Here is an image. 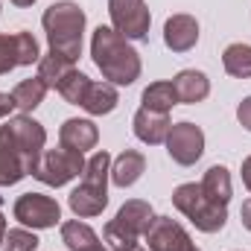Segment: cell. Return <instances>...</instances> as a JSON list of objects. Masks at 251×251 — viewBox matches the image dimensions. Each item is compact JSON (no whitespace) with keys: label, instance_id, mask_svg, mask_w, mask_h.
Returning <instances> with one entry per match:
<instances>
[{"label":"cell","instance_id":"e0dca14e","mask_svg":"<svg viewBox=\"0 0 251 251\" xmlns=\"http://www.w3.org/2000/svg\"><path fill=\"white\" fill-rule=\"evenodd\" d=\"M143 173H146V158L140 152H134V149L120 152L114 158V164H111V181L117 187H131Z\"/></svg>","mask_w":251,"mask_h":251},{"label":"cell","instance_id":"8992f818","mask_svg":"<svg viewBox=\"0 0 251 251\" xmlns=\"http://www.w3.org/2000/svg\"><path fill=\"white\" fill-rule=\"evenodd\" d=\"M85 173V158L79 152H70V149H50V152H41L32 176L47 184V187H64L67 181H73L76 176Z\"/></svg>","mask_w":251,"mask_h":251},{"label":"cell","instance_id":"30bf717a","mask_svg":"<svg viewBox=\"0 0 251 251\" xmlns=\"http://www.w3.org/2000/svg\"><path fill=\"white\" fill-rule=\"evenodd\" d=\"M164 143H167V152H170V158L176 164L190 167L204 152V131L193 123H176L170 126V134H167Z\"/></svg>","mask_w":251,"mask_h":251},{"label":"cell","instance_id":"7c38bea8","mask_svg":"<svg viewBox=\"0 0 251 251\" xmlns=\"http://www.w3.org/2000/svg\"><path fill=\"white\" fill-rule=\"evenodd\" d=\"M38 59H41V53H38V41L32 38V32L0 35V73H9L15 67L32 64Z\"/></svg>","mask_w":251,"mask_h":251},{"label":"cell","instance_id":"484cf974","mask_svg":"<svg viewBox=\"0 0 251 251\" xmlns=\"http://www.w3.org/2000/svg\"><path fill=\"white\" fill-rule=\"evenodd\" d=\"M3 251H35L38 249V237L32 231H24V228H12L6 231V240H3Z\"/></svg>","mask_w":251,"mask_h":251},{"label":"cell","instance_id":"ffe728a7","mask_svg":"<svg viewBox=\"0 0 251 251\" xmlns=\"http://www.w3.org/2000/svg\"><path fill=\"white\" fill-rule=\"evenodd\" d=\"M73 70H76L73 62H70V59H64L62 53H53V50H50L47 56H41V59H38V76H41V79H44V85H47V88H53V91L62 85V79H67Z\"/></svg>","mask_w":251,"mask_h":251},{"label":"cell","instance_id":"ac0fdd59","mask_svg":"<svg viewBox=\"0 0 251 251\" xmlns=\"http://www.w3.org/2000/svg\"><path fill=\"white\" fill-rule=\"evenodd\" d=\"M173 88L178 94V102H201L210 94V82L201 70H181L173 79Z\"/></svg>","mask_w":251,"mask_h":251},{"label":"cell","instance_id":"1f68e13d","mask_svg":"<svg viewBox=\"0 0 251 251\" xmlns=\"http://www.w3.org/2000/svg\"><path fill=\"white\" fill-rule=\"evenodd\" d=\"M12 3H15V6H32L35 0H12Z\"/></svg>","mask_w":251,"mask_h":251},{"label":"cell","instance_id":"44dd1931","mask_svg":"<svg viewBox=\"0 0 251 251\" xmlns=\"http://www.w3.org/2000/svg\"><path fill=\"white\" fill-rule=\"evenodd\" d=\"M201 190L213 204L228 207V201H231V176H228V170L225 167H210L204 173V178H201Z\"/></svg>","mask_w":251,"mask_h":251},{"label":"cell","instance_id":"83f0119b","mask_svg":"<svg viewBox=\"0 0 251 251\" xmlns=\"http://www.w3.org/2000/svg\"><path fill=\"white\" fill-rule=\"evenodd\" d=\"M15 108V100H12V94H0V120L3 117H9V111Z\"/></svg>","mask_w":251,"mask_h":251},{"label":"cell","instance_id":"f546056e","mask_svg":"<svg viewBox=\"0 0 251 251\" xmlns=\"http://www.w3.org/2000/svg\"><path fill=\"white\" fill-rule=\"evenodd\" d=\"M243 181H246V187L251 190V155L243 161Z\"/></svg>","mask_w":251,"mask_h":251},{"label":"cell","instance_id":"7402d4cb","mask_svg":"<svg viewBox=\"0 0 251 251\" xmlns=\"http://www.w3.org/2000/svg\"><path fill=\"white\" fill-rule=\"evenodd\" d=\"M173 105H178V94H176L173 82H152V85L143 91V108L170 114Z\"/></svg>","mask_w":251,"mask_h":251},{"label":"cell","instance_id":"f1b7e54d","mask_svg":"<svg viewBox=\"0 0 251 251\" xmlns=\"http://www.w3.org/2000/svg\"><path fill=\"white\" fill-rule=\"evenodd\" d=\"M240 216H243V225H246V228L251 231V199L246 201V204H243V210H240Z\"/></svg>","mask_w":251,"mask_h":251},{"label":"cell","instance_id":"6da1fadb","mask_svg":"<svg viewBox=\"0 0 251 251\" xmlns=\"http://www.w3.org/2000/svg\"><path fill=\"white\" fill-rule=\"evenodd\" d=\"M91 56L100 67L102 79L111 85H131L140 76V56L117 29L97 26L91 38Z\"/></svg>","mask_w":251,"mask_h":251},{"label":"cell","instance_id":"2e32d148","mask_svg":"<svg viewBox=\"0 0 251 251\" xmlns=\"http://www.w3.org/2000/svg\"><path fill=\"white\" fill-rule=\"evenodd\" d=\"M117 102H120L117 100V88L111 82H91L88 91H85V97H82V108L88 114H94V117L111 114L117 108Z\"/></svg>","mask_w":251,"mask_h":251},{"label":"cell","instance_id":"5b68a950","mask_svg":"<svg viewBox=\"0 0 251 251\" xmlns=\"http://www.w3.org/2000/svg\"><path fill=\"white\" fill-rule=\"evenodd\" d=\"M173 204L187 216L199 231H204V234L222 231V225H225V219H228V207L213 204V201L204 196L201 184H181V187H176Z\"/></svg>","mask_w":251,"mask_h":251},{"label":"cell","instance_id":"3957f363","mask_svg":"<svg viewBox=\"0 0 251 251\" xmlns=\"http://www.w3.org/2000/svg\"><path fill=\"white\" fill-rule=\"evenodd\" d=\"M111 155L94 152L85 161V173H82V184L67 196V204L76 216L88 219V216H100L108 204V176H111Z\"/></svg>","mask_w":251,"mask_h":251},{"label":"cell","instance_id":"603a6c76","mask_svg":"<svg viewBox=\"0 0 251 251\" xmlns=\"http://www.w3.org/2000/svg\"><path fill=\"white\" fill-rule=\"evenodd\" d=\"M222 64L231 76L249 79L251 76V44H231L222 53Z\"/></svg>","mask_w":251,"mask_h":251},{"label":"cell","instance_id":"e575fe53","mask_svg":"<svg viewBox=\"0 0 251 251\" xmlns=\"http://www.w3.org/2000/svg\"><path fill=\"white\" fill-rule=\"evenodd\" d=\"M196 251H199V249H196Z\"/></svg>","mask_w":251,"mask_h":251},{"label":"cell","instance_id":"d6986e66","mask_svg":"<svg viewBox=\"0 0 251 251\" xmlns=\"http://www.w3.org/2000/svg\"><path fill=\"white\" fill-rule=\"evenodd\" d=\"M44 94H47V85H44L41 76H35V79L18 82L15 91H12V100H15V108H18V111L29 114L32 108H38V105L44 102Z\"/></svg>","mask_w":251,"mask_h":251},{"label":"cell","instance_id":"836d02e7","mask_svg":"<svg viewBox=\"0 0 251 251\" xmlns=\"http://www.w3.org/2000/svg\"><path fill=\"white\" fill-rule=\"evenodd\" d=\"M131 251H149V249L146 246H137V249H131Z\"/></svg>","mask_w":251,"mask_h":251},{"label":"cell","instance_id":"5bb4252c","mask_svg":"<svg viewBox=\"0 0 251 251\" xmlns=\"http://www.w3.org/2000/svg\"><path fill=\"white\" fill-rule=\"evenodd\" d=\"M59 140H62L64 149L85 155L88 149L97 146L100 131H97V126L91 123V120H76V117H73V120H64V126L59 128Z\"/></svg>","mask_w":251,"mask_h":251},{"label":"cell","instance_id":"ba28073f","mask_svg":"<svg viewBox=\"0 0 251 251\" xmlns=\"http://www.w3.org/2000/svg\"><path fill=\"white\" fill-rule=\"evenodd\" d=\"M15 219L21 225H29V228H53L59 219H62V207L56 199L44 196V193H24L15 207H12Z\"/></svg>","mask_w":251,"mask_h":251},{"label":"cell","instance_id":"9c48e42d","mask_svg":"<svg viewBox=\"0 0 251 251\" xmlns=\"http://www.w3.org/2000/svg\"><path fill=\"white\" fill-rule=\"evenodd\" d=\"M111 24L123 38H146L149 32V9L143 0H108Z\"/></svg>","mask_w":251,"mask_h":251},{"label":"cell","instance_id":"277c9868","mask_svg":"<svg viewBox=\"0 0 251 251\" xmlns=\"http://www.w3.org/2000/svg\"><path fill=\"white\" fill-rule=\"evenodd\" d=\"M152 207L146 204V201H140V199H131V201H126L123 207L117 210V216L105 225V243L111 246L114 251H131L137 249L140 243V237L149 231V225H152Z\"/></svg>","mask_w":251,"mask_h":251},{"label":"cell","instance_id":"52a82bcc","mask_svg":"<svg viewBox=\"0 0 251 251\" xmlns=\"http://www.w3.org/2000/svg\"><path fill=\"white\" fill-rule=\"evenodd\" d=\"M38 158L29 155L18 137L12 134L9 126H0V187H9V184H18L24 176H29L35 170Z\"/></svg>","mask_w":251,"mask_h":251},{"label":"cell","instance_id":"4316f807","mask_svg":"<svg viewBox=\"0 0 251 251\" xmlns=\"http://www.w3.org/2000/svg\"><path fill=\"white\" fill-rule=\"evenodd\" d=\"M237 120L251 131V97H246V100L240 102V108H237Z\"/></svg>","mask_w":251,"mask_h":251},{"label":"cell","instance_id":"8fae6325","mask_svg":"<svg viewBox=\"0 0 251 251\" xmlns=\"http://www.w3.org/2000/svg\"><path fill=\"white\" fill-rule=\"evenodd\" d=\"M143 237L149 243L146 246L149 251H196L190 243V234L170 216H155Z\"/></svg>","mask_w":251,"mask_h":251},{"label":"cell","instance_id":"d6a6232c","mask_svg":"<svg viewBox=\"0 0 251 251\" xmlns=\"http://www.w3.org/2000/svg\"><path fill=\"white\" fill-rule=\"evenodd\" d=\"M85 251H105V249H102V246L97 243V246H91V249H85Z\"/></svg>","mask_w":251,"mask_h":251},{"label":"cell","instance_id":"4fadbf2b","mask_svg":"<svg viewBox=\"0 0 251 251\" xmlns=\"http://www.w3.org/2000/svg\"><path fill=\"white\" fill-rule=\"evenodd\" d=\"M199 41V24L193 15H173L164 24V44L173 53H187Z\"/></svg>","mask_w":251,"mask_h":251},{"label":"cell","instance_id":"d4e9b609","mask_svg":"<svg viewBox=\"0 0 251 251\" xmlns=\"http://www.w3.org/2000/svg\"><path fill=\"white\" fill-rule=\"evenodd\" d=\"M88 85H91V79L85 76V73H79V70H73L67 79H62V85L56 88L59 94H62L64 100L70 102V105H82V97H85V91H88Z\"/></svg>","mask_w":251,"mask_h":251},{"label":"cell","instance_id":"9a60e30c","mask_svg":"<svg viewBox=\"0 0 251 251\" xmlns=\"http://www.w3.org/2000/svg\"><path fill=\"white\" fill-rule=\"evenodd\" d=\"M170 126H173L170 117L161 114V111L140 108V111L134 114V134H137V140H143V143H149V146L164 143L167 134H170Z\"/></svg>","mask_w":251,"mask_h":251},{"label":"cell","instance_id":"cb8c5ba5","mask_svg":"<svg viewBox=\"0 0 251 251\" xmlns=\"http://www.w3.org/2000/svg\"><path fill=\"white\" fill-rule=\"evenodd\" d=\"M62 240H64V246H67L70 251H85V249H91V246L100 243L97 234H94V228H88V225L79 222V219L64 222L62 225Z\"/></svg>","mask_w":251,"mask_h":251},{"label":"cell","instance_id":"4dcf8cb0","mask_svg":"<svg viewBox=\"0 0 251 251\" xmlns=\"http://www.w3.org/2000/svg\"><path fill=\"white\" fill-rule=\"evenodd\" d=\"M3 240H6V219L0 216V246H3Z\"/></svg>","mask_w":251,"mask_h":251},{"label":"cell","instance_id":"7a4b0ae2","mask_svg":"<svg viewBox=\"0 0 251 251\" xmlns=\"http://www.w3.org/2000/svg\"><path fill=\"white\" fill-rule=\"evenodd\" d=\"M41 24H44V32H47V41H50V50L53 53H62L64 59L76 62L82 56V32H85V12L70 3H53L44 15H41Z\"/></svg>","mask_w":251,"mask_h":251}]
</instances>
